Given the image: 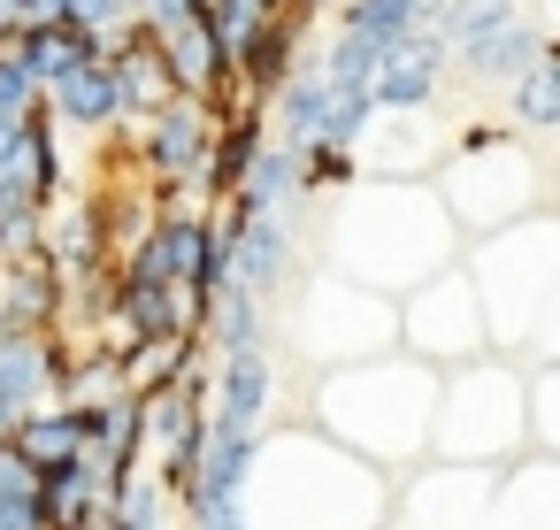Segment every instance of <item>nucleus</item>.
Segmentation results:
<instances>
[{
  "instance_id": "4468645a",
  "label": "nucleus",
  "mask_w": 560,
  "mask_h": 530,
  "mask_svg": "<svg viewBox=\"0 0 560 530\" xmlns=\"http://www.w3.org/2000/svg\"><path fill=\"white\" fill-rule=\"evenodd\" d=\"M108 85H116V108H147V101H170V62H162V55L147 47V55H139V62H124V70L108 78Z\"/></svg>"
},
{
  "instance_id": "2eb2a0df",
  "label": "nucleus",
  "mask_w": 560,
  "mask_h": 530,
  "mask_svg": "<svg viewBox=\"0 0 560 530\" xmlns=\"http://www.w3.org/2000/svg\"><path fill=\"white\" fill-rule=\"evenodd\" d=\"M215 323L231 354H261V300L254 292H215Z\"/></svg>"
},
{
  "instance_id": "1a4fd4ad",
  "label": "nucleus",
  "mask_w": 560,
  "mask_h": 530,
  "mask_svg": "<svg viewBox=\"0 0 560 530\" xmlns=\"http://www.w3.org/2000/svg\"><path fill=\"white\" fill-rule=\"evenodd\" d=\"M292 185H300V147H269V154H254V162H246V216L284 208Z\"/></svg>"
},
{
  "instance_id": "7ed1b4c3",
  "label": "nucleus",
  "mask_w": 560,
  "mask_h": 530,
  "mask_svg": "<svg viewBox=\"0 0 560 530\" xmlns=\"http://www.w3.org/2000/svg\"><path fill=\"white\" fill-rule=\"evenodd\" d=\"M223 269H231V292H277V277H284V223L277 216H246L238 223V246L223 254Z\"/></svg>"
},
{
  "instance_id": "423d86ee",
  "label": "nucleus",
  "mask_w": 560,
  "mask_h": 530,
  "mask_svg": "<svg viewBox=\"0 0 560 530\" xmlns=\"http://www.w3.org/2000/svg\"><path fill=\"white\" fill-rule=\"evenodd\" d=\"M415 16H438V0H353V47H369V55H384L392 39H407L415 32Z\"/></svg>"
},
{
  "instance_id": "a211bd4d",
  "label": "nucleus",
  "mask_w": 560,
  "mask_h": 530,
  "mask_svg": "<svg viewBox=\"0 0 560 530\" xmlns=\"http://www.w3.org/2000/svg\"><path fill=\"white\" fill-rule=\"evenodd\" d=\"M522 116H529V124H552V116H560V93H552V62H529V70H522Z\"/></svg>"
},
{
  "instance_id": "dca6fc26",
  "label": "nucleus",
  "mask_w": 560,
  "mask_h": 530,
  "mask_svg": "<svg viewBox=\"0 0 560 530\" xmlns=\"http://www.w3.org/2000/svg\"><path fill=\"white\" fill-rule=\"evenodd\" d=\"M78 62H85V39H62V32H39V39H32V55H24L32 85H39V78H70Z\"/></svg>"
},
{
  "instance_id": "412c9836",
  "label": "nucleus",
  "mask_w": 560,
  "mask_h": 530,
  "mask_svg": "<svg viewBox=\"0 0 560 530\" xmlns=\"http://www.w3.org/2000/svg\"><path fill=\"white\" fill-rule=\"evenodd\" d=\"M200 530H246V507L238 499H208L200 507Z\"/></svg>"
},
{
  "instance_id": "4be33fe9",
  "label": "nucleus",
  "mask_w": 560,
  "mask_h": 530,
  "mask_svg": "<svg viewBox=\"0 0 560 530\" xmlns=\"http://www.w3.org/2000/svg\"><path fill=\"white\" fill-rule=\"evenodd\" d=\"M0 530H47L39 507H0Z\"/></svg>"
},
{
  "instance_id": "6ab92c4d",
  "label": "nucleus",
  "mask_w": 560,
  "mask_h": 530,
  "mask_svg": "<svg viewBox=\"0 0 560 530\" xmlns=\"http://www.w3.org/2000/svg\"><path fill=\"white\" fill-rule=\"evenodd\" d=\"M39 499V476L16 461V446L9 438H0V507H32Z\"/></svg>"
},
{
  "instance_id": "6e6552de",
  "label": "nucleus",
  "mask_w": 560,
  "mask_h": 530,
  "mask_svg": "<svg viewBox=\"0 0 560 530\" xmlns=\"http://www.w3.org/2000/svg\"><path fill=\"white\" fill-rule=\"evenodd\" d=\"M154 162H162L170 177H185V170H208V124L192 116V101H170V116H162V139H154Z\"/></svg>"
},
{
  "instance_id": "0eeeda50",
  "label": "nucleus",
  "mask_w": 560,
  "mask_h": 530,
  "mask_svg": "<svg viewBox=\"0 0 560 530\" xmlns=\"http://www.w3.org/2000/svg\"><path fill=\"white\" fill-rule=\"evenodd\" d=\"M269 407V361L261 354H231L223 369V430H246L254 438V415Z\"/></svg>"
},
{
  "instance_id": "9b49d317",
  "label": "nucleus",
  "mask_w": 560,
  "mask_h": 530,
  "mask_svg": "<svg viewBox=\"0 0 560 530\" xmlns=\"http://www.w3.org/2000/svg\"><path fill=\"white\" fill-rule=\"evenodd\" d=\"M177 361H185V338H139V354H131V361H116L124 400H139V392L170 384V369H177Z\"/></svg>"
},
{
  "instance_id": "f3484780",
  "label": "nucleus",
  "mask_w": 560,
  "mask_h": 530,
  "mask_svg": "<svg viewBox=\"0 0 560 530\" xmlns=\"http://www.w3.org/2000/svg\"><path fill=\"white\" fill-rule=\"evenodd\" d=\"M254 32H261V0H223V16H215V55H246L254 47Z\"/></svg>"
},
{
  "instance_id": "f257e3e1",
  "label": "nucleus",
  "mask_w": 560,
  "mask_h": 530,
  "mask_svg": "<svg viewBox=\"0 0 560 530\" xmlns=\"http://www.w3.org/2000/svg\"><path fill=\"white\" fill-rule=\"evenodd\" d=\"M131 277H147V285H192V292H208L215 277H223V254H215V239L200 231V223H162L147 246H139V269Z\"/></svg>"
},
{
  "instance_id": "5701e85b",
  "label": "nucleus",
  "mask_w": 560,
  "mask_h": 530,
  "mask_svg": "<svg viewBox=\"0 0 560 530\" xmlns=\"http://www.w3.org/2000/svg\"><path fill=\"white\" fill-rule=\"evenodd\" d=\"M85 530H116V522H101V515H93V522H85Z\"/></svg>"
},
{
  "instance_id": "ddd939ff",
  "label": "nucleus",
  "mask_w": 560,
  "mask_h": 530,
  "mask_svg": "<svg viewBox=\"0 0 560 530\" xmlns=\"http://www.w3.org/2000/svg\"><path fill=\"white\" fill-rule=\"evenodd\" d=\"M445 32H453V47H468V55H476V47H491V39H506V32H514V9H506V0H460Z\"/></svg>"
},
{
  "instance_id": "39448f33",
  "label": "nucleus",
  "mask_w": 560,
  "mask_h": 530,
  "mask_svg": "<svg viewBox=\"0 0 560 530\" xmlns=\"http://www.w3.org/2000/svg\"><path fill=\"white\" fill-rule=\"evenodd\" d=\"M246 469H254V438H246V430H223L215 446H200V469H192L200 507H208V499H238Z\"/></svg>"
},
{
  "instance_id": "aec40b11",
  "label": "nucleus",
  "mask_w": 560,
  "mask_h": 530,
  "mask_svg": "<svg viewBox=\"0 0 560 530\" xmlns=\"http://www.w3.org/2000/svg\"><path fill=\"white\" fill-rule=\"evenodd\" d=\"M24 108H32V70L0 62V124H24Z\"/></svg>"
},
{
  "instance_id": "20e7f679",
  "label": "nucleus",
  "mask_w": 560,
  "mask_h": 530,
  "mask_svg": "<svg viewBox=\"0 0 560 530\" xmlns=\"http://www.w3.org/2000/svg\"><path fill=\"white\" fill-rule=\"evenodd\" d=\"M9 446H16V461H24L32 476H62V469L85 461V430H78V415H24V423L9 430Z\"/></svg>"
},
{
  "instance_id": "9d476101",
  "label": "nucleus",
  "mask_w": 560,
  "mask_h": 530,
  "mask_svg": "<svg viewBox=\"0 0 560 530\" xmlns=\"http://www.w3.org/2000/svg\"><path fill=\"white\" fill-rule=\"evenodd\" d=\"M55 93H62V108H70L78 124H108V116H116V85H108V70H93V62H78L70 78H55Z\"/></svg>"
},
{
  "instance_id": "f03ea898",
  "label": "nucleus",
  "mask_w": 560,
  "mask_h": 530,
  "mask_svg": "<svg viewBox=\"0 0 560 530\" xmlns=\"http://www.w3.org/2000/svg\"><path fill=\"white\" fill-rule=\"evenodd\" d=\"M430 85H438V39H422V32L392 39V47L376 55V70H369V93H376L384 108H422Z\"/></svg>"
},
{
  "instance_id": "f8f14e48",
  "label": "nucleus",
  "mask_w": 560,
  "mask_h": 530,
  "mask_svg": "<svg viewBox=\"0 0 560 530\" xmlns=\"http://www.w3.org/2000/svg\"><path fill=\"white\" fill-rule=\"evenodd\" d=\"M170 78H185V85H208V70H215V39H208V24L200 16H185V24H170Z\"/></svg>"
}]
</instances>
